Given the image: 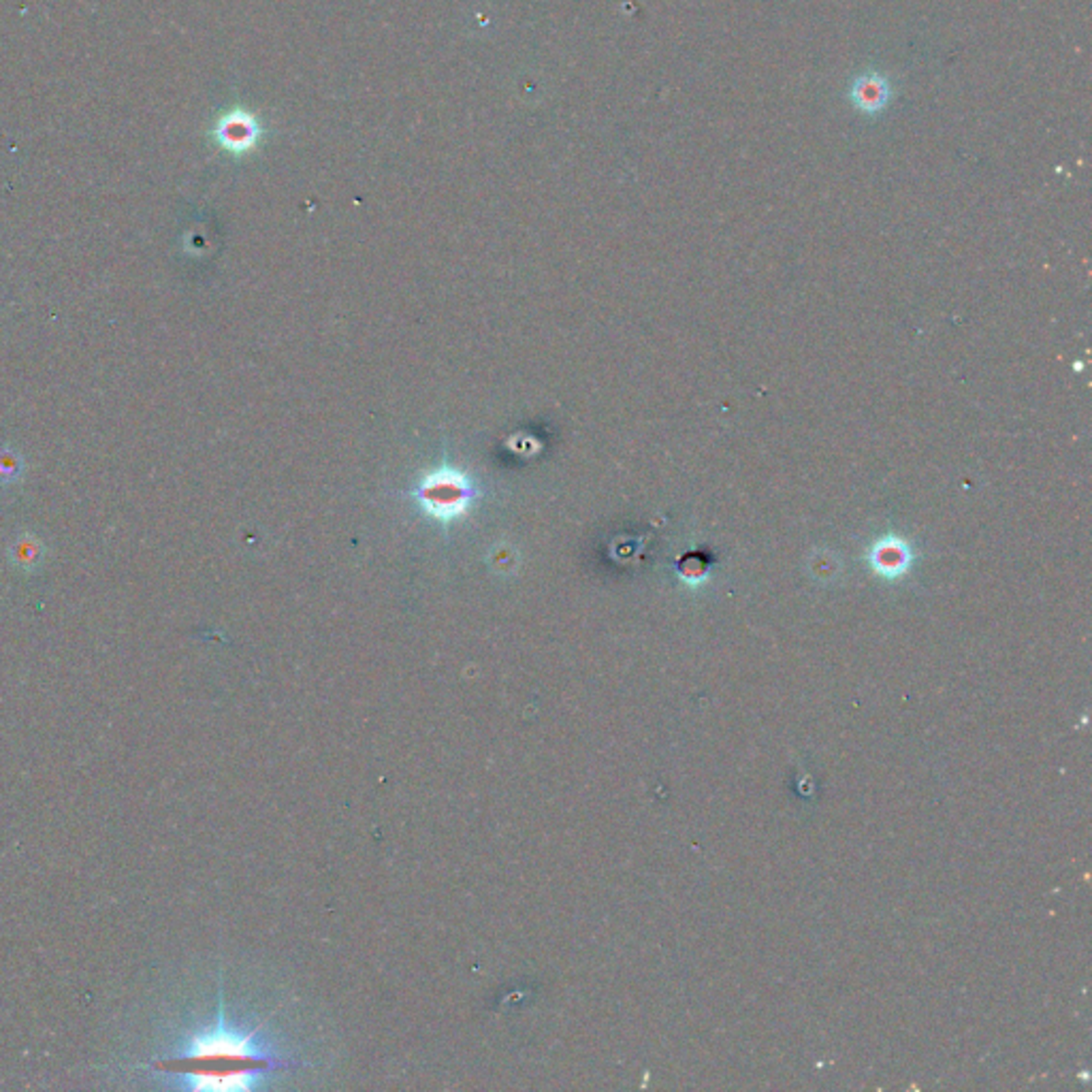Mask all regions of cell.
I'll use <instances>...</instances> for the list:
<instances>
[{
	"mask_svg": "<svg viewBox=\"0 0 1092 1092\" xmlns=\"http://www.w3.org/2000/svg\"><path fill=\"white\" fill-rule=\"evenodd\" d=\"M284 1067L273 1054L261 1028H243L227 1018L224 992H218L216 1018L188 1028L141 1071L167 1088L199 1092H235L258 1088L273 1071Z\"/></svg>",
	"mask_w": 1092,
	"mask_h": 1092,
	"instance_id": "6da1fadb",
	"label": "cell"
},
{
	"mask_svg": "<svg viewBox=\"0 0 1092 1092\" xmlns=\"http://www.w3.org/2000/svg\"><path fill=\"white\" fill-rule=\"evenodd\" d=\"M421 502L433 516L455 518L469 502V482L457 472L432 474L421 487Z\"/></svg>",
	"mask_w": 1092,
	"mask_h": 1092,
	"instance_id": "7a4b0ae2",
	"label": "cell"
},
{
	"mask_svg": "<svg viewBox=\"0 0 1092 1092\" xmlns=\"http://www.w3.org/2000/svg\"><path fill=\"white\" fill-rule=\"evenodd\" d=\"M256 136L258 128L250 115H231L220 128V139L227 143L229 149H237V152L252 148Z\"/></svg>",
	"mask_w": 1092,
	"mask_h": 1092,
	"instance_id": "3957f363",
	"label": "cell"
},
{
	"mask_svg": "<svg viewBox=\"0 0 1092 1092\" xmlns=\"http://www.w3.org/2000/svg\"><path fill=\"white\" fill-rule=\"evenodd\" d=\"M45 555V546L43 542L39 540V538L34 536H19L16 542H13L11 551H9V557L16 568L19 570H34L37 565L41 564V559Z\"/></svg>",
	"mask_w": 1092,
	"mask_h": 1092,
	"instance_id": "277c9868",
	"label": "cell"
},
{
	"mask_svg": "<svg viewBox=\"0 0 1092 1092\" xmlns=\"http://www.w3.org/2000/svg\"><path fill=\"white\" fill-rule=\"evenodd\" d=\"M24 474V459L18 450L0 448V484L18 482Z\"/></svg>",
	"mask_w": 1092,
	"mask_h": 1092,
	"instance_id": "5b68a950",
	"label": "cell"
}]
</instances>
